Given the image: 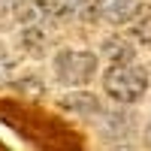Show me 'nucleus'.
Listing matches in <instances>:
<instances>
[{
    "label": "nucleus",
    "instance_id": "nucleus-7",
    "mask_svg": "<svg viewBox=\"0 0 151 151\" xmlns=\"http://www.w3.org/2000/svg\"><path fill=\"white\" fill-rule=\"evenodd\" d=\"M85 3L88 0H48V12H52L55 18H70L79 9H85Z\"/></svg>",
    "mask_w": 151,
    "mask_h": 151
},
{
    "label": "nucleus",
    "instance_id": "nucleus-5",
    "mask_svg": "<svg viewBox=\"0 0 151 151\" xmlns=\"http://www.w3.org/2000/svg\"><path fill=\"white\" fill-rule=\"evenodd\" d=\"M103 55L112 58V64H130L133 60V45L124 42L121 36H112V40H106V45H103Z\"/></svg>",
    "mask_w": 151,
    "mask_h": 151
},
{
    "label": "nucleus",
    "instance_id": "nucleus-9",
    "mask_svg": "<svg viewBox=\"0 0 151 151\" xmlns=\"http://www.w3.org/2000/svg\"><path fill=\"white\" fill-rule=\"evenodd\" d=\"M133 36H136L139 42H151V18H145V21L136 24V27H133Z\"/></svg>",
    "mask_w": 151,
    "mask_h": 151
},
{
    "label": "nucleus",
    "instance_id": "nucleus-11",
    "mask_svg": "<svg viewBox=\"0 0 151 151\" xmlns=\"http://www.w3.org/2000/svg\"><path fill=\"white\" fill-rule=\"evenodd\" d=\"M21 0H0V12H12V9H18Z\"/></svg>",
    "mask_w": 151,
    "mask_h": 151
},
{
    "label": "nucleus",
    "instance_id": "nucleus-8",
    "mask_svg": "<svg viewBox=\"0 0 151 151\" xmlns=\"http://www.w3.org/2000/svg\"><path fill=\"white\" fill-rule=\"evenodd\" d=\"M40 15H42V12H40V3H36V0H21V3H18V18L24 24H33Z\"/></svg>",
    "mask_w": 151,
    "mask_h": 151
},
{
    "label": "nucleus",
    "instance_id": "nucleus-2",
    "mask_svg": "<svg viewBox=\"0 0 151 151\" xmlns=\"http://www.w3.org/2000/svg\"><path fill=\"white\" fill-rule=\"evenodd\" d=\"M55 73L64 85H85L97 73V58L91 52H60L55 58Z\"/></svg>",
    "mask_w": 151,
    "mask_h": 151
},
{
    "label": "nucleus",
    "instance_id": "nucleus-4",
    "mask_svg": "<svg viewBox=\"0 0 151 151\" xmlns=\"http://www.w3.org/2000/svg\"><path fill=\"white\" fill-rule=\"evenodd\" d=\"M60 106L76 112V115H97L100 112V100L94 94H70V97L60 100Z\"/></svg>",
    "mask_w": 151,
    "mask_h": 151
},
{
    "label": "nucleus",
    "instance_id": "nucleus-12",
    "mask_svg": "<svg viewBox=\"0 0 151 151\" xmlns=\"http://www.w3.org/2000/svg\"><path fill=\"white\" fill-rule=\"evenodd\" d=\"M145 145L151 148V124H148V130H145Z\"/></svg>",
    "mask_w": 151,
    "mask_h": 151
},
{
    "label": "nucleus",
    "instance_id": "nucleus-1",
    "mask_svg": "<svg viewBox=\"0 0 151 151\" xmlns=\"http://www.w3.org/2000/svg\"><path fill=\"white\" fill-rule=\"evenodd\" d=\"M103 88L115 103L127 106V103H136L145 94L148 79H145V70L133 67V64H112L103 76Z\"/></svg>",
    "mask_w": 151,
    "mask_h": 151
},
{
    "label": "nucleus",
    "instance_id": "nucleus-10",
    "mask_svg": "<svg viewBox=\"0 0 151 151\" xmlns=\"http://www.w3.org/2000/svg\"><path fill=\"white\" fill-rule=\"evenodd\" d=\"M9 70H12V60L6 58V52H3V45H0V82H6V76H9Z\"/></svg>",
    "mask_w": 151,
    "mask_h": 151
},
{
    "label": "nucleus",
    "instance_id": "nucleus-3",
    "mask_svg": "<svg viewBox=\"0 0 151 151\" xmlns=\"http://www.w3.org/2000/svg\"><path fill=\"white\" fill-rule=\"evenodd\" d=\"M97 9L112 24H127V21H133L139 15L142 0H97Z\"/></svg>",
    "mask_w": 151,
    "mask_h": 151
},
{
    "label": "nucleus",
    "instance_id": "nucleus-6",
    "mask_svg": "<svg viewBox=\"0 0 151 151\" xmlns=\"http://www.w3.org/2000/svg\"><path fill=\"white\" fill-rule=\"evenodd\" d=\"M21 45H24V52L27 55H42V48H45V33L36 27V24H27L21 33Z\"/></svg>",
    "mask_w": 151,
    "mask_h": 151
}]
</instances>
